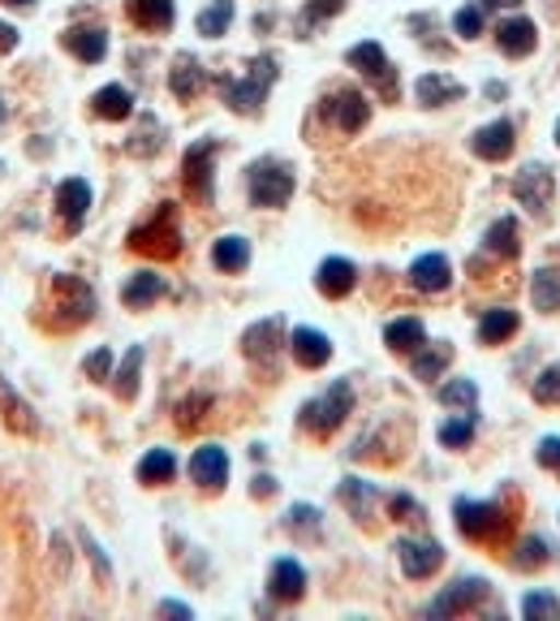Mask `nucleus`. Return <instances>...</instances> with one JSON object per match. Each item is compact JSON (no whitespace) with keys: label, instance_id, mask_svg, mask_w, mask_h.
I'll return each mask as SVG.
<instances>
[{"label":"nucleus","instance_id":"nucleus-1","mask_svg":"<svg viewBox=\"0 0 560 621\" xmlns=\"http://www.w3.org/2000/svg\"><path fill=\"white\" fill-rule=\"evenodd\" d=\"M272 82H277V57L264 53V57L250 61V73H246V78L220 73V78H215V91L224 95V104H229L233 113H259L264 100H268V91H272Z\"/></svg>","mask_w":560,"mask_h":621},{"label":"nucleus","instance_id":"nucleus-2","mask_svg":"<svg viewBox=\"0 0 560 621\" xmlns=\"http://www.w3.org/2000/svg\"><path fill=\"white\" fill-rule=\"evenodd\" d=\"M130 251L139 255H151V260H173L182 251V229H177V207L173 204H160L151 220H142L130 229Z\"/></svg>","mask_w":560,"mask_h":621},{"label":"nucleus","instance_id":"nucleus-3","mask_svg":"<svg viewBox=\"0 0 560 621\" xmlns=\"http://www.w3.org/2000/svg\"><path fill=\"white\" fill-rule=\"evenodd\" d=\"M453 514H457V531L475 544H500L513 531V518L500 501H457Z\"/></svg>","mask_w":560,"mask_h":621},{"label":"nucleus","instance_id":"nucleus-4","mask_svg":"<svg viewBox=\"0 0 560 621\" xmlns=\"http://www.w3.org/2000/svg\"><path fill=\"white\" fill-rule=\"evenodd\" d=\"M353 411V384L350 380H332L324 398H311L302 411H298V423L311 432V436H332L346 414Z\"/></svg>","mask_w":560,"mask_h":621},{"label":"nucleus","instance_id":"nucleus-5","mask_svg":"<svg viewBox=\"0 0 560 621\" xmlns=\"http://www.w3.org/2000/svg\"><path fill=\"white\" fill-rule=\"evenodd\" d=\"M91 315H95V289L82 276H52V324L57 329H73V324H86Z\"/></svg>","mask_w":560,"mask_h":621},{"label":"nucleus","instance_id":"nucleus-6","mask_svg":"<svg viewBox=\"0 0 560 621\" xmlns=\"http://www.w3.org/2000/svg\"><path fill=\"white\" fill-rule=\"evenodd\" d=\"M246 191L255 207H284L293 195V169L280 160H255L246 173Z\"/></svg>","mask_w":560,"mask_h":621},{"label":"nucleus","instance_id":"nucleus-7","mask_svg":"<svg viewBox=\"0 0 560 621\" xmlns=\"http://www.w3.org/2000/svg\"><path fill=\"white\" fill-rule=\"evenodd\" d=\"M346 61H350V66L358 69V73H362V78H366V82H371L384 100H388V104L397 100V69L388 66V57H384V48H380L375 39L353 44L350 53H346Z\"/></svg>","mask_w":560,"mask_h":621},{"label":"nucleus","instance_id":"nucleus-8","mask_svg":"<svg viewBox=\"0 0 560 621\" xmlns=\"http://www.w3.org/2000/svg\"><path fill=\"white\" fill-rule=\"evenodd\" d=\"M215 151H220L215 138H199L195 147H186V160H182V186L199 207H211V160H215Z\"/></svg>","mask_w":560,"mask_h":621},{"label":"nucleus","instance_id":"nucleus-9","mask_svg":"<svg viewBox=\"0 0 560 621\" xmlns=\"http://www.w3.org/2000/svg\"><path fill=\"white\" fill-rule=\"evenodd\" d=\"M324 113H328V122H332L341 135H358V130L371 122V100H366L358 87H341V91H332V95L324 100Z\"/></svg>","mask_w":560,"mask_h":621},{"label":"nucleus","instance_id":"nucleus-10","mask_svg":"<svg viewBox=\"0 0 560 621\" xmlns=\"http://www.w3.org/2000/svg\"><path fill=\"white\" fill-rule=\"evenodd\" d=\"M483 596H488V578H457L453 587H444V591L427 605V618H457V613H470Z\"/></svg>","mask_w":560,"mask_h":621},{"label":"nucleus","instance_id":"nucleus-11","mask_svg":"<svg viewBox=\"0 0 560 621\" xmlns=\"http://www.w3.org/2000/svg\"><path fill=\"white\" fill-rule=\"evenodd\" d=\"M513 199L530 211H544L552 204V169L548 164H526L517 177H513Z\"/></svg>","mask_w":560,"mask_h":621},{"label":"nucleus","instance_id":"nucleus-12","mask_svg":"<svg viewBox=\"0 0 560 621\" xmlns=\"http://www.w3.org/2000/svg\"><path fill=\"white\" fill-rule=\"evenodd\" d=\"M280 337H284V320L272 315V320H259L255 329H246L242 349H246V358H255V363L272 367V363H277V354H280Z\"/></svg>","mask_w":560,"mask_h":621},{"label":"nucleus","instance_id":"nucleus-13","mask_svg":"<svg viewBox=\"0 0 560 621\" xmlns=\"http://www.w3.org/2000/svg\"><path fill=\"white\" fill-rule=\"evenodd\" d=\"M397 561L406 570V578H431L444 561V549L435 540H401L397 544Z\"/></svg>","mask_w":560,"mask_h":621},{"label":"nucleus","instance_id":"nucleus-14","mask_svg":"<svg viewBox=\"0 0 560 621\" xmlns=\"http://www.w3.org/2000/svg\"><path fill=\"white\" fill-rule=\"evenodd\" d=\"M495 44H500V53L504 57H530L535 53V44H539V31H535V22L530 18H504L500 26H495Z\"/></svg>","mask_w":560,"mask_h":621},{"label":"nucleus","instance_id":"nucleus-15","mask_svg":"<svg viewBox=\"0 0 560 621\" xmlns=\"http://www.w3.org/2000/svg\"><path fill=\"white\" fill-rule=\"evenodd\" d=\"M513 142H517V130H513V122H509V117L479 126L475 138H470V147H475V156H479V160H504V156L513 151Z\"/></svg>","mask_w":560,"mask_h":621},{"label":"nucleus","instance_id":"nucleus-16","mask_svg":"<svg viewBox=\"0 0 560 621\" xmlns=\"http://www.w3.org/2000/svg\"><path fill=\"white\" fill-rule=\"evenodd\" d=\"M190 480L199 483V487H224L229 480V453L220 449V445H203V449H195V458H190Z\"/></svg>","mask_w":560,"mask_h":621},{"label":"nucleus","instance_id":"nucleus-17","mask_svg":"<svg viewBox=\"0 0 560 621\" xmlns=\"http://www.w3.org/2000/svg\"><path fill=\"white\" fill-rule=\"evenodd\" d=\"M61 44L70 48L78 61H86V66H100L108 57V31L104 26H70L61 35Z\"/></svg>","mask_w":560,"mask_h":621},{"label":"nucleus","instance_id":"nucleus-18","mask_svg":"<svg viewBox=\"0 0 560 621\" xmlns=\"http://www.w3.org/2000/svg\"><path fill=\"white\" fill-rule=\"evenodd\" d=\"M410 285L422 289V294H444L448 285H453V264L444 260V255H419L415 264H410Z\"/></svg>","mask_w":560,"mask_h":621},{"label":"nucleus","instance_id":"nucleus-19","mask_svg":"<svg viewBox=\"0 0 560 621\" xmlns=\"http://www.w3.org/2000/svg\"><path fill=\"white\" fill-rule=\"evenodd\" d=\"M57 211H61V220H66V229H82V220H86V211H91V186L82 182V177H70V182H61L57 186Z\"/></svg>","mask_w":560,"mask_h":621},{"label":"nucleus","instance_id":"nucleus-20","mask_svg":"<svg viewBox=\"0 0 560 621\" xmlns=\"http://www.w3.org/2000/svg\"><path fill=\"white\" fill-rule=\"evenodd\" d=\"M203 82H208V73H203V66H199V57H190V53H177V57H173L168 91H173L177 100H195V95L203 91Z\"/></svg>","mask_w":560,"mask_h":621},{"label":"nucleus","instance_id":"nucleus-21","mask_svg":"<svg viewBox=\"0 0 560 621\" xmlns=\"http://www.w3.org/2000/svg\"><path fill=\"white\" fill-rule=\"evenodd\" d=\"M289 349H293V358H298L306 371H315V367H324V363L332 358V342H328L319 329H293Z\"/></svg>","mask_w":560,"mask_h":621},{"label":"nucleus","instance_id":"nucleus-22","mask_svg":"<svg viewBox=\"0 0 560 621\" xmlns=\"http://www.w3.org/2000/svg\"><path fill=\"white\" fill-rule=\"evenodd\" d=\"M415 95H419L422 108H440V104L462 100V95H466V87H462L457 78H448V73H422L419 82H415Z\"/></svg>","mask_w":560,"mask_h":621},{"label":"nucleus","instance_id":"nucleus-23","mask_svg":"<svg viewBox=\"0 0 560 621\" xmlns=\"http://www.w3.org/2000/svg\"><path fill=\"white\" fill-rule=\"evenodd\" d=\"M126 18L139 31H168L177 9H173V0H126Z\"/></svg>","mask_w":560,"mask_h":621},{"label":"nucleus","instance_id":"nucleus-24","mask_svg":"<svg viewBox=\"0 0 560 621\" xmlns=\"http://www.w3.org/2000/svg\"><path fill=\"white\" fill-rule=\"evenodd\" d=\"M315 285H319V294L324 298H346L353 285H358V268H353L350 260H324L319 264V273H315Z\"/></svg>","mask_w":560,"mask_h":621},{"label":"nucleus","instance_id":"nucleus-25","mask_svg":"<svg viewBox=\"0 0 560 621\" xmlns=\"http://www.w3.org/2000/svg\"><path fill=\"white\" fill-rule=\"evenodd\" d=\"M91 113L104 117V122H126V117L135 113V95H130V87H117V82L100 87V91L91 95Z\"/></svg>","mask_w":560,"mask_h":621},{"label":"nucleus","instance_id":"nucleus-26","mask_svg":"<svg viewBox=\"0 0 560 621\" xmlns=\"http://www.w3.org/2000/svg\"><path fill=\"white\" fill-rule=\"evenodd\" d=\"M268 591H272L277 600H302V591H306V570H302L293 556H280L277 565H272Z\"/></svg>","mask_w":560,"mask_h":621},{"label":"nucleus","instance_id":"nucleus-27","mask_svg":"<svg viewBox=\"0 0 560 621\" xmlns=\"http://www.w3.org/2000/svg\"><path fill=\"white\" fill-rule=\"evenodd\" d=\"M211 264H215L220 273H242V268L250 264V242L237 238V233L215 238V246H211Z\"/></svg>","mask_w":560,"mask_h":621},{"label":"nucleus","instance_id":"nucleus-28","mask_svg":"<svg viewBox=\"0 0 560 621\" xmlns=\"http://www.w3.org/2000/svg\"><path fill=\"white\" fill-rule=\"evenodd\" d=\"M384 342H388V349H397V354H415L419 345H427V329H422L419 315H401V320H393L384 329Z\"/></svg>","mask_w":560,"mask_h":621},{"label":"nucleus","instance_id":"nucleus-29","mask_svg":"<svg viewBox=\"0 0 560 621\" xmlns=\"http://www.w3.org/2000/svg\"><path fill=\"white\" fill-rule=\"evenodd\" d=\"M0 414H4V423H9L13 432H26V436H31V432H39L35 411H31V406H26V402L9 389V380H4V376H0Z\"/></svg>","mask_w":560,"mask_h":621},{"label":"nucleus","instance_id":"nucleus-30","mask_svg":"<svg viewBox=\"0 0 560 621\" xmlns=\"http://www.w3.org/2000/svg\"><path fill=\"white\" fill-rule=\"evenodd\" d=\"M517 311L513 307H491L488 315L479 320V342L483 345H500V342H509L513 333H517Z\"/></svg>","mask_w":560,"mask_h":621},{"label":"nucleus","instance_id":"nucleus-31","mask_svg":"<svg viewBox=\"0 0 560 621\" xmlns=\"http://www.w3.org/2000/svg\"><path fill=\"white\" fill-rule=\"evenodd\" d=\"M160 294H164V276L160 273H135L130 280H126V289H121V302L139 311V307H151Z\"/></svg>","mask_w":560,"mask_h":621},{"label":"nucleus","instance_id":"nucleus-32","mask_svg":"<svg viewBox=\"0 0 560 621\" xmlns=\"http://www.w3.org/2000/svg\"><path fill=\"white\" fill-rule=\"evenodd\" d=\"M139 371H142V345H130L126 358H121V367H117V376H113V389H117L121 402H135L139 398Z\"/></svg>","mask_w":560,"mask_h":621},{"label":"nucleus","instance_id":"nucleus-33","mask_svg":"<svg viewBox=\"0 0 560 621\" xmlns=\"http://www.w3.org/2000/svg\"><path fill=\"white\" fill-rule=\"evenodd\" d=\"M448 363H453V345L440 342V345H419V349H415V376L427 380V384L440 380V371H444Z\"/></svg>","mask_w":560,"mask_h":621},{"label":"nucleus","instance_id":"nucleus-34","mask_svg":"<svg viewBox=\"0 0 560 621\" xmlns=\"http://www.w3.org/2000/svg\"><path fill=\"white\" fill-rule=\"evenodd\" d=\"M483 242H488L491 255H500V260H513V255H517V220H513V216H500V220H491L488 233H483Z\"/></svg>","mask_w":560,"mask_h":621},{"label":"nucleus","instance_id":"nucleus-35","mask_svg":"<svg viewBox=\"0 0 560 621\" xmlns=\"http://www.w3.org/2000/svg\"><path fill=\"white\" fill-rule=\"evenodd\" d=\"M530 302L539 311H560V268H539L530 280Z\"/></svg>","mask_w":560,"mask_h":621},{"label":"nucleus","instance_id":"nucleus-36","mask_svg":"<svg viewBox=\"0 0 560 621\" xmlns=\"http://www.w3.org/2000/svg\"><path fill=\"white\" fill-rule=\"evenodd\" d=\"M173 475H177V458H173L168 449H151V453H142V462H139L142 483H168Z\"/></svg>","mask_w":560,"mask_h":621},{"label":"nucleus","instance_id":"nucleus-37","mask_svg":"<svg viewBox=\"0 0 560 621\" xmlns=\"http://www.w3.org/2000/svg\"><path fill=\"white\" fill-rule=\"evenodd\" d=\"M229 22H233V0H211L208 9L199 13V22H195V26H199V35H203V39H220V35L229 31Z\"/></svg>","mask_w":560,"mask_h":621},{"label":"nucleus","instance_id":"nucleus-38","mask_svg":"<svg viewBox=\"0 0 560 621\" xmlns=\"http://www.w3.org/2000/svg\"><path fill=\"white\" fill-rule=\"evenodd\" d=\"M160 142H164V130H160V122L147 113V117L139 122V130H135L130 142H126V151H130V156H139V160H147V156H155V151H160Z\"/></svg>","mask_w":560,"mask_h":621},{"label":"nucleus","instance_id":"nucleus-39","mask_svg":"<svg viewBox=\"0 0 560 621\" xmlns=\"http://www.w3.org/2000/svg\"><path fill=\"white\" fill-rule=\"evenodd\" d=\"M341 9H346V0H306V9L298 13V35H311L319 22L337 18Z\"/></svg>","mask_w":560,"mask_h":621},{"label":"nucleus","instance_id":"nucleus-40","mask_svg":"<svg viewBox=\"0 0 560 621\" xmlns=\"http://www.w3.org/2000/svg\"><path fill=\"white\" fill-rule=\"evenodd\" d=\"M371 496H375V487L366 480H341V501L350 505V514L353 518H371Z\"/></svg>","mask_w":560,"mask_h":621},{"label":"nucleus","instance_id":"nucleus-41","mask_svg":"<svg viewBox=\"0 0 560 621\" xmlns=\"http://www.w3.org/2000/svg\"><path fill=\"white\" fill-rule=\"evenodd\" d=\"M470 440H475V411H466L462 418L440 423V445H448V449H466Z\"/></svg>","mask_w":560,"mask_h":621},{"label":"nucleus","instance_id":"nucleus-42","mask_svg":"<svg viewBox=\"0 0 560 621\" xmlns=\"http://www.w3.org/2000/svg\"><path fill=\"white\" fill-rule=\"evenodd\" d=\"M522 618L526 621H560V600L552 591H530L522 600Z\"/></svg>","mask_w":560,"mask_h":621},{"label":"nucleus","instance_id":"nucleus-43","mask_svg":"<svg viewBox=\"0 0 560 621\" xmlns=\"http://www.w3.org/2000/svg\"><path fill=\"white\" fill-rule=\"evenodd\" d=\"M548 556H552V549H548V540H544V536H526V540L517 544L513 565H517V570H539Z\"/></svg>","mask_w":560,"mask_h":621},{"label":"nucleus","instance_id":"nucleus-44","mask_svg":"<svg viewBox=\"0 0 560 621\" xmlns=\"http://www.w3.org/2000/svg\"><path fill=\"white\" fill-rule=\"evenodd\" d=\"M530 398L544 402V406H560V363L539 371V380L530 384Z\"/></svg>","mask_w":560,"mask_h":621},{"label":"nucleus","instance_id":"nucleus-45","mask_svg":"<svg viewBox=\"0 0 560 621\" xmlns=\"http://www.w3.org/2000/svg\"><path fill=\"white\" fill-rule=\"evenodd\" d=\"M440 402H444V406H457V411H475L479 389H475V380H453V384L440 389Z\"/></svg>","mask_w":560,"mask_h":621},{"label":"nucleus","instance_id":"nucleus-46","mask_svg":"<svg viewBox=\"0 0 560 621\" xmlns=\"http://www.w3.org/2000/svg\"><path fill=\"white\" fill-rule=\"evenodd\" d=\"M453 31H457L462 39H479V35H483V4H462V9L453 13Z\"/></svg>","mask_w":560,"mask_h":621},{"label":"nucleus","instance_id":"nucleus-47","mask_svg":"<svg viewBox=\"0 0 560 621\" xmlns=\"http://www.w3.org/2000/svg\"><path fill=\"white\" fill-rule=\"evenodd\" d=\"M284 518H289V531H298V536H319V509H315V505H293Z\"/></svg>","mask_w":560,"mask_h":621},{"label":"nucleus","instance_id":"nucleus-48","mask_svg":"<svg viewBox=\"0 0 560 621\" xmlns=\"http://www.w3.org/2000/svg\"><path fill=\"white\" fill-rule=\"evenodd\" d=\"M388 514H393V518H401V522H422V518H427L419 501H415V496H406V492H393V496H388Z\"/></svg>","mask_w":560,"mask_h":621},{"label":"nucleus","instance_id":"nucleus-49","mask_svg":"<svg viewBox=\"0 0 560 621\" xmlns=\"http://www.w3.org/2000/svg\"><path fill=\"white\" fill-rule=\"evenodd\" d=\"M211 406L208 393H195V398H186L182 406H177V427H195L199 418H203V411Z\"/></svg>","mask_w":560,"mask_h":621},{"label":"nucleus","instance_id":"nucleus-50","mask_svg":"<svg viewBox=\"0 0 560 621\" xmlns=\"http://www.w3.org/2000/svg\"><path fill=\"white\" fill-rule=\"evenodd\" d=\"M82 371H86L91 380H113V376H108V371H113V349H104V345H100V349L82 363Z\"/></svg>","mask_w":560,"mask_h":621},{"label":"nucleus","instance_id":"nucleus-51","mask_svg":"<svg viewBox=\"0 0 560 621\" xmlns=\"http://www.w3.org/2000/svg\"><path fill=\"white\" fill-rule=\"evenodd\" d=\"M535 462H539V467H552V471H560V436H544V440H539V449H535Z\"/></svg>","mask_w":560,"mask_h":621},{"label":"nucleus","instance_id":"nucleus-52","mask_svg":"<svg viewBox=\"0 0 560 621\" xmlns=\"http://www.w3.org/2000/svg\"><path fill=\"white\" fill-rule=\"evenodd\" d=\"M82 544H86V552H91V561H95V570H100V574L108 578V561H104V552H100V544H95V540H91L86 531H82Z\"/></svg>","mask_w":560,"mask_h":621},{"label":"nucleus","instance_id":"nucleus-53","mask_svg":"<svg viewBox=\"0 0 560 621\" xmlns=\"http://www.w3.org/2000/svg\"><path fill=\"white\" fill-rule=\"evenodd\" d=\"M13 48H18V26L0 22V53H13Z\"/></svg>","mask_w":560,"mask_h":621},{"label":"nucleus","instance_id":"nucleus-54","mask_svg":"<svg viewBox=\"0 0 560 621\" xmlns=\"http://www.w3.org/2000/svg\"><path fill=\"white\" fill-rule=\"evenodd\" d=\"M160 618H190V609L177 605V600H164V605H160Z\"/></svg>","mask_w":560,"mask_h":621},{"label":"nucleus","instance_id":"nucleus-55","mask_svg":"<svg viewBox=\"0 0 560 621\" xmlns=\"http://www.w3.org/2000/svg\"><path fill=\"white\" fill-rule=\"evenodd\" d=\"M250 492H255V496H272V492H277V480H272V475H259V480L250 483Z\"/></svg>","mask_w":560,"mask_h":621},{"label":"nucleus","instance_id":"nucleus-56","mask_svg":"<svg viewBox=\"0 0 560 621\" xmlns=\"http://www.w3.org/2000/svg\"><path fill=\"white\" fill-rule=\"evenodd\" d=\"M522 0H483V9H517Z\"/></svg>","mask_w":560,"mask_h":621},{"label":"nucleus","instance_id":"nucleus-57","mask_svg":"<svg viewBox=\"0 0 560 621\" xmlns=\"http://www.w3.org/2000/svg\"><path fill=\"white\" fill-rule=\"evenodd\" d=\"M4 4H35V0H4Z\"/></svg>","mask_w":560,"mask_h":621},{"label":"nucleus","instance_id":"nucleus-58","mask_svg":"<svg viewBox=\"0 0 560 621\" xmlns=\"http://www.w3.org/2000/svg\"><path fill=\"white\" fill-rule=\"evenodd\" d=\"M552 138H557V147H560V122H557V135H552Z\"/></svg>","mask_w":560,"mask_h":621},{"label":"nucleus","instance_id":"nucleus-59","mask_svg":"<svg viewBox=\"0 0 560 621\" xmlns=\"http://www.w3.org/2000/svg\"><path fill=\"white\" fill-rule=\"evenodd\" d=\"M0 117H4V100H0Z\"/></svg>","mask_w":560,"mask_h":621}]
</instances>
